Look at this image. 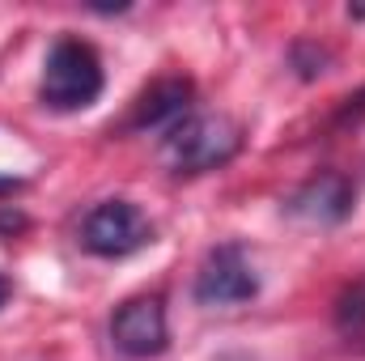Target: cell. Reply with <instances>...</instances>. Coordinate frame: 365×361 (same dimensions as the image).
Segmentation results:
<instances>
[{
    "label": "cell",
    "instance_id": "cell-1",
    "mask_svg": "<svg viewBox=\"0 0 365 361\" xmlns=\"http://www.w3.org/2000/svg\"><path fill=\"white\" fill-rule=\"evenodd\" d=\"M242 128L221 111H191L162 136V162L175 175H208L238 158Z\"/></svg>",
    "mask_w": 365,
    "mask_h": 361
},
{
    "label": "cell",
    "instance_id": "cell-2",
    "mask_svg": "<svg viewBox=\"0 0 365 361\" xmlns=\"http://www.w3.org/2000/svg\"><path fill=\"white\" fill-rule=\"evenodd\" d=\"M102 60L86 39H56V47L43 60V81H38V98L47 111L73 115L86 111L102 98Z\"/></svg>",
    "mask_w": 365,
    "mask_h": 361
},
{
    "label": "cell",
    "instance_id": "cell-3",
    "mask_svg": "<svg viewBox=\"0 0 365 361\" xmlns=\"http://www.w3.org/2000/svg\"><path fill=\"white\" fill-rule=\"evenodd\" d=\"M149 243H153V225L132 200H102L81 221V247L98 260H128Z\"/></svg>",
    "mask_w": 365,
    "mask_h": 361
},
{
    "label": "cell",
    "instance_id": "cell-4",
    "mask_svg": "<svg viewBox=\"0 0 365 361\" xmlns=\"http://www.w3.org/2000/svg\"><path fill=\"white\" fill-rule=\"evenodd\" d=\"M255 293H259V276H255L251 255L238 243L212 247L191 285V298L200 306H238V302H251Z\"/></svg>",
    "mask_w": 365,
    "mask_h": 361
},
{
    "label": "cell",
    "instance_id": "cell-5",
    "mask_svg": "<svg viewBox=\"0 0 365 361\" xmlns=\"http://www.w3.org/2000/svg\"><path fill=\"white\" fill-rule=\"evenodd\" d=\"M110 345L132 361H149L166 353L170 345V323H166V302L158 293H136L110 315Z\"/></svg>",
    "mask_w": 365,
    "mask_h": 361
},
{
    "label": "cell",
    "instance_id": "cell-6",
    "mask_svg": "<svg viewBox=\"0 0 365 361\" xmlns=\"http://www.w3.org/2000/svg\"><path fill=\"white\" fill-rule=\"evenodd\" d=\"M353 204H357V187L349 175L319 171L284 200V213L306 221V225H340L353 217Z\"/></svg>",
    "mask_w": 365,
    "mask_h": 361
},
{
    "label": "cell",
    "instance_id": "cell-7",
    "mask_svg": "<svg viewBox=\"0 0 365 361\" xmlns=\"http://www.w3.org/2000/svg\"><path fill=\"white\" fill-rule=\"evenodd\" d=\"M191 81L182 77H162L153 81L149 90L136 98L132 115H128V128L132 132H170L182 115H191Z\"/></svg>",
    "mask_w": 365,
    "mask_h": 361
},
{
    "label": "cell",
    "instance_id": "cell-8",
    "mask_svg": "<svg viewBox=\"0 0 365 361\" xmlns=\"http://www.w3.org/2000/svg\"><path fill=\"white\" fill-rule=\"evenodd\" d=\"M336 332L349 349H365V276L336 298Z\"/></svg>",
    "mask_w": 365,
    "mask_h": 361
},
{
    "label": "cell",
    "instance_id": "cell-9",
    "mask_svg": "<svg viewBox=\"0 0 365 361\" xmlns=\"http://www.w3.org/2000/svg\"><path fill=\"white\" fill-rule=\"evenodd\" d=\"M17 187H21V179H13V175H0V200H4V195H13Z\"/></svg>",
    "mask_w": 365,
    "mask_h": 361
},
{
    "label": "cell",
    "instance_id": "cell-10",
    "mask_svg": "<svg viewBox=\"0 0 365 361\" xmlns=\"http://www.w3.org/2000/svg\"><path fill=\"white\" fill-rule=\"evenodd\" d=\"M9 298H13V280H9V276H4V272H0V306H4V302H9Z\"/></svg>",
    "mask_w": 365,
    "mask_h": 361
}]
</instances>
